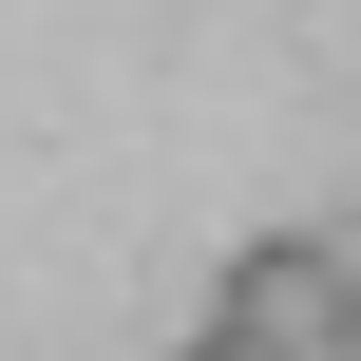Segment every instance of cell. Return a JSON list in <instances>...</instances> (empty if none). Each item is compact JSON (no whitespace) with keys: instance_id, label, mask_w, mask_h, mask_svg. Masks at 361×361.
<instances>
[{"instance_id":"cell-1","label":"cell","mask_w":361,"mask_h":361,"mask_svg":"<svg viewBox=\"0 0 361 361\" xmlns=\"http://www.w3.org/2000/svg\"><path fill=\"white\" fill-rule=\"evenodd\" d=\"M343 305H361V247H343V228H247L228 286H209V343H247V361H343Z\"/></svg>"},{"instance_id":"cell-2","label":"cell","mask_w":361,"mask_h":361,"mask_svg":"<svg viewBox=\"0 0 361 361\" xmlns=\"http://www.w3.org/2000/svg\"><path fill=\"white\" fill-rule=\"evenodd\" d=\"M171 361H247V343H209V324H190V343H171Z\"/></svg>"}]
</instances>
